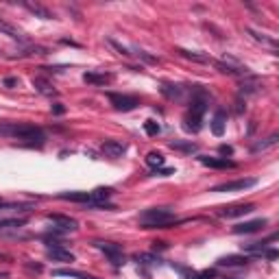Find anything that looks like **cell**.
Returning a JSON list of instances; mask_svg holds the SVG:
<instances>
[{"instance_id":"31","label":"cell","mask_w":279,"mask_h":279,"mask_svg":"<svg viewBox=\"0 0 279 279\" xmlns=\"http://www.w3.org/2000/svg\"><path fill=\"white\" fill-rule=\"evenodd\" d=\"M144 131H146V135H157L159 133V125L155 120H146L144 122Z\"/></svg>"},{"instance_id":"2","label":"cell","mask_w":279,"mask_h":279,"mask_svg":"<svg viewBox=\"0 0 279 279\" xmlns=\"http://www.w3.org/2000/svg\"><path fill=\"white\" fill-rule=\"evenodd\" d=\"M177 223L179 220L170 207H149L140 214V225L144 229H168Z\"/></svg>"},{"instance_id":"35","label":"cell","mask_w":279,"mask_h":279,"mask_svg":"<svg viewBox=\"0 0 279 279\" xmlns=\"http://www.w3.org/2000/svg\"><path fill=\"white\" fill-rule=\"evenodd\" d=\"M15 83H18V79H13V77H9V79H5V85H7V87H13Z\"/></svg>"},{"instance_id":"4","label":"cell","mask_w":279,"mask_h":279,"mask_svg":"<svg viewBox=\"0 0 279 279\" xmlns=\"http://www.w3.org/2000/svg\"><path fill=\"white\" fill-rule=\"evenodd\" d=\"M214 65H216L218 72L229 75V77H249V68L242 65L238 59H234V57H223V59L214 61Z\"/></svg>"},{"instance_id":"7","label":"cell","mask_w":279,"mask_h":279,"mask_svg":"<svg viewBox=\"0 0 279 279\" xmlns=\"http://www.w3.org/2000/svg\"><path fill=\"white\" fill-rule=\"evenodd\" d=\"M48 223H53V229L55 231H77L79 229V223L75 218H70V216H61V214H48L46 216Z\"/></svg>"},{"instance_id":"10","label":"cell","mask_w":279,"mask_h":279,"mask_svg":"<svg viewBox=\"0 0 279 279\" xmlns=\"http://www.w3.org/2000/svg\"><path fill=\"white\" fill-rule=\"evenodd\" d=\"M46 255L51 258L53 262H65V264L75 262V253L68 251V249H63V244H53V247H48Z\"/></svg>"},{"instance_id":"8","label":"cell","mask_w":279,"mask_h":279,"mask_svg":"<svg viewBox=\"0 0 279 279\" xmlns=\"http://www.w3.org/2000/svg\"><path fill=\"white\" fill-rule=\"evenodd\" d=\"M258 183V179H236V181H225L212 188V192H236V190H249Z\"/></svg>"},{"instance_id":"12","label":"cell","mask_w":279,"mask_h":279,"mask_svg":"<svg viewBox=\"0 0 279 279\" xmlns=\"http://www.w3.org/2000/svg\"><path fill=\"white\" fill-rule=\"evenodd\" d=\"M101 151L107 155V157H122L127 151V146L120 142V140H105L101 144Z\"/></svg>"},{"instance_id":"9","label":"cell","mask_w":279,"mask_h":279,"mask_svg":"<svg viewBox=\"0 0 279 279\" xmlns=\"http://www.w3.org/2000/svg\"><path fill=\"white\" fill-rule=\"evenodd\" d=\"M251 212H255L253 203H240V205H231V207H223L218 212L223 218H238V216H247Z\"/></svg>"},{"instance_id":"22","label":"cell","mask_w":279,"mask_h":279,"mask_svg":"<svg viewBox=\"0 0 279 279\" xmlns=\"http://www.w3.org/2000/svg\"><path fill=\"white\" fill-rule=\"evenodd\" d=\"M260 87H262V85H260V81H258V79H253V77L249 75V77H244V83L240 85V92H242L244 96H247V94H258V92H260Z\"/></svg>"},{"instance_id":"25","label":"cell","mask_w":279,"mask_h":279,"mask_svg":"<svg viewBox=\"0 0 279 279\" xmlns=\"http://www.w3.org/2000/svg\"><path fill=\"white\" fill-rule=\"evenodd\" d=\"M55 277H75V279H96L92 275H85V273H79V270H72V268H57L53 270Z\"/></svg>"},{"instance_id":"33","label":"cell","mask_w":279,"mask_h":279,"mask_svg":"<svg viewBox=\"0 0 279 279\" xmlns=\"http://www.w3.org/2000/svg\"><path fill=\"white\" fill-rule=\"evenodd\" d=\"M63 111H65V107H63L61 103H55V105H53V113H57V116H61Z\"/></svg>"},{"instance_id":"23","label":"cell","mask_w":279,"mask_h":279,"mask_svg":"<svg viewBox=\"0 0 279 279\" xmlns=\"http://www.w3.org/2000/svg\"><path fill=\"white\" fill-rule=\"evenodd\" d=\"M277 140H279V133L268 135L266 140H262V142H255V144H253L251 153H262V151H268L270 146H275V144H277Z\"/></svg>"},{"instance_id":"13","label":"cell","mask_w":279,"mask_h":279,"mask_svg":"<svg viewBox=\"0 0 279 279\" xmlns=\"http://www.w3.org/2000/svg\"><path fill=\"white\" fill-rule=\"evenodd\" d=\"M199 161L203 166H210V168H220V170H227V168H236V164L227 157H207V155H201Z\"/></svg>"},{"instance_id":"20","label":"cell","mask_w":279,"mask_h":279,"mask_svg":"<svg viewBox=\"0 0 279 279\" xmlns=\"http://www.w3.org/2000/svg\"><path fill=\"white\" fill-rule=\"evenodd\" d=\"M247 33H249L253 39H255V42L264 44V46H268V48H277V39H275V37H268L266 33H260V31H255V29H247Z\"/></svg>"},{"instance_id":"37","label":"cell","mask_w":279,"mask_h":279,"mask_svg":"<svg viewBox=\"0 0 279 279\" xmlns=\"http://www.w3.org/2000/svg\"><path fill=\"white\" fill-rule=\"evenodd\" d=\"M3 205H5V203H3V199H0V207H3Z\"/></svg>"},{"instance_id":"26","label":"cell","mask_w":279,"mask_h":279,"mask_svg":"<svg viewBox=\"0 0 279 279\" xmlns=\"http://www.w3.org/2000/svg\"><path fill=\"white\" fill-rule=\"evenodd\" d=\"M170 149H177V151H183V153H196L199 151V146L194 142H183V140H175V142H170Z\"/></svg>"},{"instance_id":"15","label":"cell","mask_w":279,"mask_h":279,"mask_svg":"<svg viewBox=\"0 0 279 279\" xmlns=\"http://www.w3.org/2000/svg\"><path fill=\"white\" fill-rule=\"evenodd\" d=\"M0 33L7 37H11V39H18V42H27V35H24V31L18 29L15 24L11 22H7V20H0Z\"/></svg>"},{"instance_id":"14","label":"cell","mask_w":279,"mask_h":279,"mask_svg":"<svg viewBox=\"0 0 279 279\" xmlns=\"http://www.w3.org/2000/svg\"><path fill=\"white\" fill-rule=\"evenodd\" d=\"M264 225H266V218H255V220H249V223L236 225L231 231L234 234H255V231H260V229H264Z\"/></svg>"},{"instance_id":"5","label":"cell","mask_w":279,"mask_h":279,"mask_svg":"<svg viewBox=\"0 0 279 279\" xmlns=\"http://www.w3.org/2000/svg\"><path fill=\"white\" fill-rule=\"evenodd\" d=\"M94 247L98 249V251H103L105 255L109 258V262L113 266H120L122 262H125V253H122V247L120 244H116V242H103V240H96L94 242Z\"/></svg>"},{"instance_id":"6","label":"cell","mask_w":279,"mask_h":279,"mask_svg":"<svg viewBox=\"0 0 279 279\" xmlns=\"http://www.w3.org/2000/svg\"><path fill=\"white\" fill-rule=\"evenodd\" d=\"M109 96V103L113 105V109H118V111H131V109H135L137 105H140V98L137 96H129V94H107Z\"/></svg>"},{"instance_id":"21","label":"cell","mask_w":279,"mask_h":279,"mask_svg":"<svg viewBox=\"0 0 279 279\" xmlns=\"http://www.w3.org/2000/svg\"><path fill=\"white\" fill-rule=\"evenodd\" d=\"M29 223L27 216H13V218H0V229H20Z\"/></svg>"},{"instance_id":"29","label":"cell","mask_w":279,"mask_h":279,"mask_svg":"<svg viewBox=\"0 0 279 279\" xmlns=\"http://www.w3.org/2000/svg\"><path fill=\"white\" fill-rule=\"evenodd\" d=\"M135 262H137V264L155 266V264H159V258H155L153 253H137V255H135Z\"/></svg>"},{"instance_id":"27","label":"cell","mask_w":279,"mask_h":279,"mask_svg":"<svg viewBox=\"0 0 279 279\" xmlns=\"http://www.w3.org/2000/svg\"><path fill=\"white\" fill-rule=\"evenodd\" d=\"M181 92H183V87H179V85H170V83H164V87H161V94L166 96V98H170V101H175V98H179V96H181Z\"/></svg>"},{"instance_id":"16","label":"cell","mask_w":279,"mask_h":279,"mask_svg":"<svg viewBox=\"0 0 279 279\" xmlns=\"http://www.w3.org/2000/svg\"><path fill=\"white\" fill-rule=\"evenodd\" d=\"M83 81L89 83V85H109L113 81V77L107 75V72H85Z\"/></svg>"},{"instance_id":"30","label":"cell","mask_w":279,"mask_h":279,"mask_svg":"<svg viewBox=\"0 0 279 279\" xmlns=\"http://www.w3.org/2000/svg\"><path fill=\"white\" fill-rule=\"evenodd\" d=\"M177 53L181 55V57H185V59H192V61H199V63H205V61H207V57H205V55H199V53H190V51H183V48H179Z\"/></svg>"},{"instance_id":"17","label":"cell","mask_w":279,"mask_h":279,"mask_svg":"<svg viewBox=\"0 0 279 279\" xmlns=\"http://www.w3.org/2000/svg\"><path fill=\"white\" fill-rule=\"evenodd\" d=\"M31 83H33V87H35L39 94H44V96H55V94H57L55 85H53L48 79H44V77H33Z\"/></svg>"},{"instance_id":"1","label":"cell","mask_w":279,"mask_h":279,"mask_svg":"<svg viewBox=\"0 0 279 279\" xmlns=\"http://www.w3.org/2000/svg\"><path fill=\"white\" fill-rule=\"evenodd\" d=\"M0 135L5 137H15V140H27L29 144H35V140L39 144H44V131L35 127V125H24V122H5V125H0Z\"/></svg>"},{"instance_id":"34","label":"cell","mask_w":279,"mask_h":279,"mask_svg":"<svg viewBox=\"0 0 279 279\" xmlns=\"http://www.w3.org/2000/svg\"><path fill=\"white\" fill-rule=\"evenodd\" d=\"M220 155H234V149H231V146H220Z\"/></svg>"},{"instance_id":"18","label":"cell","mask_w":279,"mask_h":279,"mask_svg":"<svg viewBox=\"0 0 279 279\" xmlns=\"http://www.w3.org/2000/svg\"><path fill=\"white\" fill-rule=\"evenodd\" d=\"M225 125H227V113L223 109H218L214 113V118H212V133H214L216 137H220L225 133Z\"/></svg>"},{"instance_id":"11","label":"cell","mask_w":279,"mask_h":279,"mask_svg":"<svg viewBox=\"0 0 279 279\" xmlns=\"http://www.w3.org/2000/svg\"><path fill=\"white\" fill-rule=\"evenodd\" d=\"M59 199L61 201H72V203L87 205V207H92V205H94V194L92 192H61Z\"/></svg>"},{"instance_id":"28","label":"cell","mask_w":279,"mask_h":279,"mask_svg":"<svg viewBox=\"0 0 279 279\" xmlns=\"http://www.w3.org/2000/svg\"><path fill=\"white\" fill-rule=\"evenodd\" d=\"M164 161H166V159H164V155L157 153V151H151L149 155H146V164H149L151 168H161Z\"/></svg>"},{"instance_id":"19","label":"cell","mask_w":279,"mask_h":279,"mask_svg":"<svg viewBox=\"0 0 279 279\" xmlns=\"http://www.w3.org/2000/svg\"><path fill=\"white\" fill-rule=\"evenodd\" d=\"M24 7H27L33 15H37V18H42V20H55V13L48 11L46 7L39 5V3H24Z\"/></svg>"},{"instance_id":"3","label":"cell","mask_w":279,"mask_h":279,"mask_svg":"<svg viewBox=\"0 0 279 279\" xmlns=\"http://www.w3.org/2000/svg\"><path fill=\"white\" fill-rule=\"evenodd\" d=\"M207 109V94L205 92H199V96L192 98L190 103V109H188L185 118H183V127L192 133H199L201 127H203V113Z\"/></svg>"},{"instance_id":"24","label":"cell","mask_w":279,"mask_h":279,"mask_svg":"<svg viewBox=\"0 0 279 279\" xmlns=\"http://www.w3.org/2000/svg\"><path fill=\"white\" fill-rule=\"evenodd\" d=\"M249 262L247 255H227L218 260V266H244Z\"/></svg>"},{"instance_id":"36","label":"cell","mask_w":279,"mask_h":279,"mask_svg":"<svg viewBox=\"0 0 279 279\" xmlns=\"http://www.w3.org/2000/svg\"><path fill=\"white\" fill-rule=\"evenodd\" d=\"M0 260H9V255H5V253H0Z\"/></svg>"},{"instance_id":"32","label":"cell","mask_w":279,"mask_h":279,"mask_svg":"<svg viewBox=\"0 0 279 279\" xmlns=\"http://www.w3.org/2000/svg\"><path fill=\"white\" fill-rule=\"evenodd\" d=\"M107 42H109V46H111V48H116V51H118V55H125V57H131V53L127 51V48H125V46H122V44H118V42H116V39H113V37H107Z\"/></svg>"}]
</instances>
